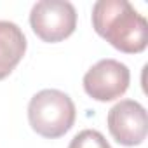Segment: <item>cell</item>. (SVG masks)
<instances>
[{"label":"cell","mask_w":148,"mask_h":148,"mask_svg":"<svg viewBox=\"0 0 148 148\" xmlns=\"http://www.w3.org/2000/svg\"><path fill=\"white\" fill-rule=\"evenodd\" d=\"M75 105L71 98L58 89H44L28 103V122L42 138L64 136L75 124Z\"/></svg>","instance_id":"cell-2"},{"label":"cell","mask_w":148,"mask_h":148,"mask_svg":"<svg viewBox=\"0 0 148 148\" xmlns=\"http://www.w3.org/2000/svg\"><path fill=\"white\" fill-rule=\"evenodd\" d=\"M92 28L125 54H139L148 45V23L127 0H98L92 5Z\"/></svg>","instance_id":"cell-1"},{"label":"cell","mask_w":148,"mask_h":148,"mask_svg":"<svg viewBox=\"0 0 148 148\" xmlns=\"http://www.w3.org/2000/svg\"><path fill=\"white\" fill-rule=\"evenodd\" d=\"M106 122L112 138L122 146L141 145L148 132L146 110L134 99H122L112 106Z\"/></svg>","instance_id":"cell-5"},{"label":"cell","mask_w":148,"mask_h":148,"mask_svg":"<svg viewBox=\"0 0 148 148\" xmlns=\"http://www.w3.org/2000/svg\"><path fill=\"white\" fill-rule=\"evenodd\" d=\"M30 26L40 40L56 44L75 32L77 11L66 0H40L32 7Z\"/></svg>","instance_id":"cell-3"},{"label":"cell","mask_w":148,"mask_h":148,"mask_svg":"<svg viewBox=\"0 0 148 148\" xmlns=\"http://www.w3.org/2000/svg\"><path fill=\"white\" fill-rule=\"evenodd\" d=\"M68 148H112L106 138L96 129H84L73 136Z\"/></svg>","instance_id":"cell-7"},{"label":"cell","mask_w":148,"mask_h":148,"mask_svg":"<svg viewBox=\"0 0 148 148\" xmlns=\"http://www.w3.org/2000/svg\"><path fill=\"white\" fill-rule=\"evenodd\" d=\"M26 52L23 30L11 21H0V80L9 77Z\"/></svg>","instance_id":"cell-6"},{"label":"cell","mask_w":148,"mask_h":148,"mask_svg":"<svg viewBox=\"0 0 148 148\" xmlns=\"http://www.w3.org/2000/svg\"><path fill=\"white\" fill-rule=\"evenodd\" d=\"M129 68L117 59H101L84 75V91L96 101H113L127 91Z\"/></svg>","instance_id":"cell-4"}]
</instances>
